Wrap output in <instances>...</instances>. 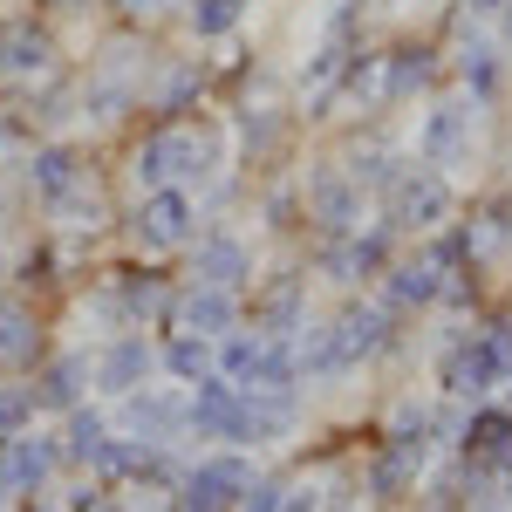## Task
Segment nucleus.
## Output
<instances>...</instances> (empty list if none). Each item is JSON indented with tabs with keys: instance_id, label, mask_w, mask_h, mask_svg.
<instances>
[{
	"instance_id": "f3484780",
	"label": "nucleus",
	"mask_w": 512,
	"mask_h": 512,
	"mask_svg": "<svg viewBox=\"0 0 512 512\" xmlns=\"http://www.w3.org/2000/svg\"><path fill=\"white\" fill-rule=\"evenodd\" d=\"M164 328H185V335H205V342H226L233 328H246V294H226V287H198L185 280L178 301H171V321Z\"/></svg>"
},
{
	"instance_id": "7c9ffc66",
	"label": "nucleus",
	"mask_w": 512,
	"mask_h": 512,
	"mask_svg": "<svg viewBox=\"0 0 512 512\" xmlns=\"http://www.w3.org/2000/svg\"><path fill=\"white\" fill-rule=\"evenodd\" d=\"M280 492H287V478H253L233 512H280Z\"/></svg>"
},
{
	"instance_id": "ea45409f",
	"label": "nucleus",
	"mask_w": 512,
	"mask_h": 512,
	"mask_svg": "<svg viewBox=\"0 0 512 512\" xmlns=\"http://www.w3.org/2000/svg\"><path fill=\"white\" fill-rule=\"evenodd\" d=\"M0 287H7V267H0Z\"/></svg>"
},
{
	"instance_id": "412c9836",
	"label": "nucleus",
	"mask_w": 512,
	"mask_h": 512,
	"mask_svg": "<svg viewBox=\"0 0 512 512\" xmlns=\"http://www.w3.org/2000/svg\"><path fill=\"white\" fill-rule=\"evenodd\" d=\"M41 212H48V226H55V233H76V239H96L110 219H117V212H110V198H103V185H96V171H82L76 185H69L62 198H48Z\"/></svg>"
},
{
	"instance_id": "58836bf2",
	"label": "nucleus",
	"mask_w": 512,
	"mask_h": 512,
	"mask_svg": "<svg viewBox=\"0 0 512 512\" xmlns=\"http://www.w3.org/2000/svg\"><path fill=\"white\" fill-rule=\"evenodd\" d=\"M478 512H506V506H499V499H478Z\"/></svg>"
},
{
	"instance_id": "423d86ee",
	"label": "nucleus",
	"mask_w": 512,
	"mask_h": 512,
	"mask_svg": "<svg viewBox=\"0 0 512 512\" xmlns=\"http://www.w3.org/2000/svg\"><path fill=\"white\" fill-rule=\"evenodd\" d=\"M253 458L246 451H233V444H219V451H205V458H192L185 472H178V485H171V512H233L239 492L253 485Z\"/></svg>"
},
{
	"instance_id": "c9c22d12",
	"label": "nucleus",
	"mask_w": 512,
	"mask_h": 512,
	"mask_svg": "<svg viewBox=\"0 0 512 512\" xmlns=\"http://www.w3.org/2000/svg\"><path fill=\"white\" fill-rule=\"evenodd\" d=\"M465 7H472V14H499L506 0H465Z\"/></svg>"
},
{
	"instance_id": "9b49d317",
	"label": "nucleus",
	"mask_w": 512,
	"mask_h": 512,
	"mask_svg": "<svg viewBox=\"0 0 512 512\" xmlns=\"http://www.w3.org/2000/svg\"><path fill=\"white\" fill-rule=\"evenodd\" d=\"M185 260H192L198 287H226V294H246V287H253V239L239 233V226H226V219L198 226V239L185 246Z\"/></svg>"
},
{
	"instance_id": "bb28decb",
	"label": "nucleus",
	"mask_w": 512,
	"mask_h": 512,
	"mask_svg": "<svg viewBox=\"0 0 512 512\" xmlns=\"http://www.w3.org/2000/svg\"><path fill=\"white\" fill-rule=\"evenodd\" d=\"M465 239H472V260H485V253H499V246H512V192L485 198L472 219H465Z\"/></svg>"
},
{
	"instance_id": "cd10ccee",
	"label": "nucleus",
	"mask_w": 512,
	"mask_h": 512,
	"mask_svg": "<svg viewBox=\"0 0 512 512\" xmlns=\"http://www.w3.org/2000/svg\"><path fill=\"white\" fill-rule=\"evenodd\" d=\"M41 410H35V390H28V376H7L0 383V444H14L21 431H35Z\"/></svg>"
},
{
	"instance_id": "aec40b11",
	"label": "nucleus",
	"mask_w": 512,
	"mask_h": 512,
	"mask_svg": "<svg viewBox=\"0 0 512 512\" xmlns=\"http://www.w3.org/2000/svg\"><path fill=\"white\" fill-rule=\"evenodd\" d=\"M253 328L260 335H280V342H294L301 328H308V274H274L253 287Z\"/></svg>"
},
{
	"instance_id": "c756f323",
	"label": "nucleus",
	"mask_w": 512,
	"mask_h": 512,
	"mask_svg": "<svg viewBox=\"0 0 512 512\" xmlns=\"http://www.w3.org/2000/svg\"><path fill=\"white\" fill-rule=\"evenodd\" d=\"M185 21H192L198 41H226L239 21H246V0H192V7H185Z\"/></svg>"
},
{
	"instance_id": "a19ab883",
	"label": "nucleus",
	"mask_w": 512,
	"mask_h": 512,
	"mask_svg": "<svg viewBox=\"0 0 512 512\" xmlns=\"http://www.w3.org/2000/svg\"><path fill=\"white\" fill-rule=\"evenodd\" d=\"M328 512H349V506H328Z\"/></svg>"
},
{
	"instance_id": "f704fd0d",
	"label": "nucleus",
	"mask_w": 512,
	"mask_h": 512,
	"mask_svg": "<svg viewBox=\"0 0 512 512\" xmlns=\"http://www.w3.org/2000/svg\"><path fill=\"white\" fill-rule=\"evenodd\" d=\"M499 41H506V48H512V0H506V7H499Z\"/></svg>"
},
{
	"instance_id": "0eeeda50",
	"label": "nucleus",
	"mask_w": 512,
	"mask_h": 512,
	"mask_svg": "<svg viewBox=\"0 0 512 512\" xmlns=\"http://www.w3.org/2000/svg\"><path fill=\"white\" fill-rule=\"evenodd\" d=\"M451 205H458V198H451V178L410 158L396 171V185L383 192V226L424 239V233H437V226H451Z\"/></svg>"
},
{
	"instance_id": "a878e982",
	"label": "nucleus",
	"mask_w": 512,
	"mask_h": 512,
	"mask_svg": "<svg viewBox=\"0 0 512 512\" xmlns=\"http://www.w3.org/2000/svg\"><path fill=\"white\" fill-rule=\"evenodd\" d=\"M458 76H465V96L472 103H499V89H506V62H499V41L472 35L458 48Z\"/></svg>"
},
{
	"instance_id": "2eb2a0df",
	"label": "nucleus",
	"mask_w": 512,
	"mask_h": 512,
	"mask_svg": "<svg viewBox=\"0 0 512 512\" xmlns=\"http://www.w3.org/2000/svg\"><path fill=\"white\" fill-rule=\"evenodd\" d=\"M41 355H48L41 301L21 294V287H0V376H28Z\"/></svg>"
},
{
	"instance_id": "6e6552de",
	"label": "nucleus",
	"mask_w": 512,
	"mask_h": 512,
	"mask_svg": "<svg viewBox=\"0 0 512 512\" xmlns=\"http://www.w3.org/2000/svg\"><path fill=\"white\" fill-rule=\"evenodd\" d=\"M185 437H212V444H233L253 451V417H246V390L226 376H205L185 390Z\"/></svg>"
},
{
	"instance_id": "4468645a",
	"label": "nucleus",
	"mask_w": 512,
	"mask_h": 512,
	"mask_svg": "<svg viewBox=\"0 0 512 512\" xmlns=\"http://www.w3.org/2000/svg\"><path fill=\"white\" fill-rule=\"evenodd\" d=\"M396 260V233L390 226H355L342 239H321V274L335 287H362V280H383Z\"/></svg>"
},
{
	"instance_id": "2f4dec72",
	"label": "nucleus",
	"mask_w": 512,
	"mask_h": 512,
	"mask_svg": "<svg viewBox=\"0 0 512 512\" xmlns=\"http://www.w3.org/2000/svg\"><path fill=\"white\" fill-rule=\"evenodd\" d=\"M280 512H328V499H321L315 485H287L280 492Z\"/></svg>"
},
{
	"instance_id": "ddd939ff",
	"label": "nucleus",
	"mask_w": 512,
	"mask_h": 512,
	"mask_svg": "<svg viewBox=\"0 0 512 512\" xmlns=\"http://www.w3.org/2000/svg\"><path fill=\"white\" fill-rule=\"evenodd\" d=\"M472 123H478L472 96H444V103H431L424 123H417V164H431V171L451 178V164L472 158Z\"/></svg>"
},
{
	"instance_id": "5701e85b",
	"label": "nucleus",
	"mask_w": 512,
	"mask_h": 512,
	"mask_svg": "<svg viewBox=\"0 0 512 512\" xmlns=\"http://www.w3.org/2000/svg\"><path fill=\"white\" fill-rule=\"evenodd\" d=\"M158 376H171L178 390H192V383H205V376H219V342L185 335V328H164V342H158Z\"/></svg>"
},
{
	"instance_id": "72a5a7b5",
	"label": "nucleus",
	"mask_w": 512,
	"mask_h": 512,
	"mask_svg": "<svg viewBox=\"0 0 512 512\" xmlns=\"http://www.w3.org/2000/svg\"><path fill=\"white\" fill-rule=\"evenodd\" d=\"M14 512H62V499H55V492H35V499H21Z\"/></svg>"
},
{
	"instance_id": "9d476101",
	"label": "nucleus",
	"mask_w": 512,
	"mask_h": 512,
	"mask_svg": "<svg viewBox=\"0 0 512 512\" xmlns=\"http://www.w3.org/2000/svg\"><path fill=\"white\" fill-rule=\"evenodd\" d=\"M55 69H62V48H55V28L48 21H35V14L0 21V82L7 89H28L35 96Z\"/></svg>"
},
{
	"instance_id": "39448f33",
	"label": "nucleus",
	"mask_w": 512,
	"mask_h": 512,
	"mask_svg": "<svg viewBox=\"0 0 512 512\" xmlns=\"http://www.w3.org/2000/svg\"><path fill=\"white\" fill-rule=\"evenodd\" d=\"M219 376L239 383V390H301V355L280 335H260V328H233L219 342Z\"/></svg>"
},
{
	"instance_id": "473e14b6",
	"label": "nucleus",
	"mask_w": 512,
	"mask_h": 512,
	"mask_svg": "<svg viewBox=\"0 0 512 512\" xmlns=\"http://www.w3.org/2000/svg\"><path fill=\"white\" fill-rule=\"evenodd\" d=\"M110 7H117L123 21H158V14L171 7V0H110Z\"/></svg>"
},
{
	"instance_id": "e433bc0d",
	"label": "nucleus",
	"mask_w": 512,
	"mask_h": 512,
	"mask_svg": "<svg viewBox=\"0 0 512 512\" xmlns=\"http://www.w3.org/2000/svg\"><path fill=\"white\" fill-rule=\"evenodd\" d=\"M499 485H506V492H499V506L512 512V472H499Z\"/></svg>"
},
{
	"instance_id": "1a4fd4ad",
	"label": "nucleus",
	"mask_w": 512,
	"mask_h": 512,
	"mask_svg": "<svg viewBox=\"0 0 512 512\" xmlns=\"http://www.w3.org/2000/svg\"><path fill=\"white\" fill-rule=\"evenodd\" d=\"M62 465L82 478H96V485H117V458H123V437L110 424V410H96V403H76L69 417H62Z\"/></svg>"
},
{
	"instance_id": "c85d7f7f",
	"label": "nucleus",
	"mask_w": 512,
	"mask_h": 512,
	"mask_svg": "<svg viewBox=\"0 0 512 512\" xmlns=\"http://www.w3.org/2000/svg\"><path fill=\"white\" fill-rule=\"evenodd\" d=\"M403 164H410V158H396V151H383V144H369V151H355L342 171H349L355 185H362V198H369V192L383 198V192L396 185V171H403Z\"/></svg>"
},
{
	"instance_id": "20e7f679",
	"label": "nucleus",
	"mask_w": 512,
	"mask_h": 512,
	"mask_svg": "<svg viewBox=\"0 0 512 512\" xmlns=\"http://www.w3.org/2000/svg\"><path fill=\"white\" fill-rule=\"evenodd\" d=\"M506 362H512V321H492V328H478V335H458L444 362H437V383L451 403H478V396H492L506 383Z\"/></svg>"
},
{
	"instance_id": "4c0bfd02",
	"label": "nucleus",
	"mask_w": 512,
	"mask_h": 512,
	"mask_svg": "<svg viewBox=\"0 0 512 512\" xmlns=\"http://www.w3.org/2000/svg\"><path fill=\"white\" fill-rule=\"evenodd\" d=\"M417 512H458V506H444V499H424V506H417Z\"/></svg>"
},
{
	"instance_id": "a211bd4d",
	"label": "nucleus",
	"mask_w": 512,
	"mask_h": 512,
	"mask_svg": "<svg viewBox=\"0 0 512 512\" xmlns=\"http://www.w3.org/2000/svg\"><path fill=\"white\" fill-rule=\"evenodd\" d=\"M301 205H308V219L321 226V239H342V233L362 226V185H355L349 171H335V164H315L308 171Z\"/></svg>"
},
{
	"instance_id": "f257e3e1",
	"label": "nucleus",
	"mask_w": 512,
	"mask_h": 512,
	"mask_svg": "<svg viewBox=\"0 0 512 512\" xmlns=\"http://www.w3.org/2000/svg\"><path fill=\"white\" fill-rule=\"evenodd\" d=\"M219 164H226V144H219V130L212 123H192V117H171L158 130H144L137 144H130V185L137 192H158V185H212L219 178Z\"/></svg>"
},
{
	"instance_id": "dca6fc26",
	"label": "nucleus",
	"mask_w": 512,
	"mask_h": 512,
	"mask_svg": "<svg viewBox=\"0 0 512 512\" xmlns=\"http://www.w3.org/2000/svg\"><path fill=\"white\" fill-rule=\"evenodd\" d=\"M117 437H144V444H178L185 437V390H164V383H144V390L117 396Z\"/></svg>"
},
{
	"instance_id": "f03ea898",
	"label": "nucleus",
	"mask_w": 512,
	"mask_h": 512,
	"mask_svg": "<svg viewBox=\"0 0 512 512\" xmlns=\"http://www.w3.org/2000/svg\"><path fill=\"white\" fill-rule=\"evenodd\" d=\"M396 349V315L390 308H369V301H349L335 321H315L308 335H294V355H301V383H335L362 369L369 355Z\"/></svg>"
},
{
	"instance_id": "393cba45",
	"label": "nucleus",
	"mask_w": 512,
	"mask_h": 512,
	"mask_svg": "<svg viewBox=\"0 0 512 512\" xmlns=\"http://www.w3.org/2000/svg\"><path fill=\"white\" fill-rule=\"evenodd\" d=\"M431 82H437V48L403 41V48L383 55V103H410V96H417V89H431Z\"/></svg>"
},
{
	"instance_id": "4be33fe9",
	"label": "nucleus",
	"mask_w": 512,
	"mask_h": 512,
	"mask_svg": "<svg viewBox=\"0 0 512 512\" xmlns=\"http://www.w3.org/2000/svg\"><path fill=\"white\" fill-rule=\"evenodd\" d=\"M458 451H465V465H478L485 478L512 472V410H472Z\"/></svg>"
},
{
	"instance_id": "6ab92c4d",
	"label": "nucleus",
	"mask_w": 512,
	"mask_h": 512,
	"mask_svg": "<svg viewBox=\"0 0 512 512\" xmlns=\"http://www.w3.org/2000/svg\"><path fill=\"white\" fill-rule=\"evenodd\" d=\"M28 390H35L41 417H69L76 403H89V355L82 349H48L28 369Z\"/></svg>"
},
{
	"instance_id": "f8f14e48",
	"label": "nucleus",
	"mask_w": 512,
	"mask_h": 512,
	"mask_svg": "<svg viewBox=\"0 0 512 512\" xmlns=\"http://www.w3.org/2000/svg\"><path fill=\"white\" fill-rule=\"evenodd\" d=\"M158 376V342L144 335V328H123V335H103V349L89 355V390L96 396H130V390H144Z\"/></svg>"
},
{
	"instance_id": "7ed1b4c3",
	"label": "nucleus",
	"mask_w": 512,
	"mask_h": 512,
	"mask_svg": "<svg viewBox=\"0 0 512 512\" xmlns=\"http://www.w3.org/2000/svg\"><path fill=\"white\" fill-rule=\"evenodd\" d=\"M205 226V205L185 185H158V192H137V205L123 212V233L144 260H164V253H185Z\"/></svg>"
},
{
	"instance_id": "b1692460",
	"label": "nucleus",
	"mask_w": 512,
	"mask_h": 512,
	"mask_svg": "<svg viewBox=\"0 0 512 512\" xmlns=\"http://www.w3.org/2000/svg\"><path fill=\"white\" fill-rule=\"evenodd\" d=\"M437 301H444V274H437L424 253H417V260H390V274H383V308H390V315L437 308Z\"/></svg>"
}]
</instances>
